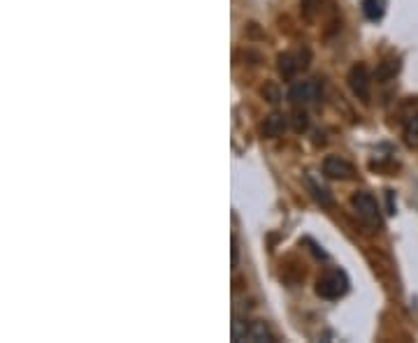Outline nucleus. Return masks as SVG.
<instances>
[{
  "mask_svg": "<svg viewBox=\"0 0 418 343\" xmlns=\"http://www.w3.org/2000/svg\"><path fill=\"white\" fill-rule=\"evenodd\" d=\"M349 293V279L342 269H328L316 281V295L323 299H340Z\"/></svg>",
  "mask_w": 418,
  "mask_h": 343,
  "instance_id": "obj_1",
  "label": "nucleus"
},
{
  "mask_svg": "<svg viewBox=\"0 0 418 343\" xmlns=\"http://www.w3.org/2000/svg\"><path fill=\"white\" fill-rule=\"evenodd\" d=\"M233 339L235 341H251V343H275V334L265 323H233Z\"/></svg>",
  "mask_w": 418,
  "mask_h": 343,
  "instance_id": "obj_2",
  "label": "nucleus"
},
{
  "mask_svg": "<svg viewBox=\"0 0 418 343\" xmlns=\"http://www.w3.org/2000/svg\"><path fill=\"white\" fill-rule=\"evenodd\" d=\"M351 204H353V209H356V214H358L360 221L367 223V225H370V228H374V230L381 228L379 204H377V200H374V197H372L370 193H356V195H353Z\"/></svg>",
  "mask_w": 418,
  "mask_h": 343,
  "instance_id": "obj_3",
  "label": "nucleus"
},
{
  "mask_svg": "<svg viewBox=\"0 0 418 343\" xmlns=\"http://www.w3.org/2000/svg\"><path fill=\"white\" fill-rule=\"evenodd\" d=\"M321 84L316 79H307V82H295L291 89H288V100L293 105H314V102L321 100Z\"/></svg>",
  "mask_w": 418,
  "mask_h": 343,
  "instance_id": "obj_4",
  "label": "nucleus"
},
{
  "mask_svg": "<svg viewBox=\"0 0 418 343\" xmlns=\"http://www.w3.org/2000/svg\"><path fill=\"white\" fill-rule=\"evenodd\" d=\"M349 86L353 91V96H358L363 102L370 100V89H372V79H370V70L363 63H356L349 70Z\"/></svg>",
  "mask_w": 418,
  "mask_h": 343,
  "instance_id": "obj_5",
  "label": "nucleus"
},
{
  "mask_svg": "<svg viewBox=\"0 0 418 343\" xmlns=\"http://www.w3.org/2000/svg\"><path fill=\"white\" fill-rule=\"evenodd\" d=\"M307 61H309V51L307 49L305 51H298V54H293V51H288V54H281L279 56V63H277L279 75L284 77V79H293L300 70L307 68Z\"/></svg>",
  "mask_w": 418,
  "mask_h": 343,
  "instance_id": "obj_6",
  "label": "nucleus"
},
{
  "mask_svg": "<svg viewBox=\"0 0 418 343\" xmlns=\"http://www.w3.org/2000/svg\"><path fill=\"white\" fill-rule=\"evenodd\" d=\"M323 174H326L328 179H335V181H347L356 174V170H353V165L347 163L344 158L328 156L326 160H323Z\"/></svg>",
  "mask_w": 418,
  "mask_h": 343,
  "instance_id": "obj_7",
  "label": "nucleus"
},
{
  "mask_svg": "<svg viewBox=\"0 0 418 343\" xmlns=\"http://www.w3.org/2000/svg\"><path fill=\"white\" fill-rule=\"evenodd\" d=\"M286 116H281V114H272L268 116V119L263 121V126H261V133L265 137H281L286 133Z\"/></svg>",
  "mask_w": 418,
  "mask_h": 343,
  "instance_id": "obj_8",
  "label": "nucleus"
},
{
  "mask_svg": "<svg viewBox=\"0 0 418 343\" xmlns=\"http://www.w3.org/2000/svg\"><path fill=\"white\" fill-rule=\"evenodd\" d=\"M360 7H363V14L370 21H379L386 14V0H363Z\"/></svg>",
  "mask_w": 418,
  "mask_h": 343,
  "instance_id": "obj_9",
  "label": "nucleus"
},
{
  "mask_svg": "<svg viewBox=\"0 0 418 343\" xmlns=\"http://www.w3.org/2000/svg\"><path fill=\"white\" fill-rule=\"evenodd\" d=\"M405 142H407V147L418 149V112L409 116L405 123Z\"/></svg>",
  "mask_w": 418,
  "mask_h": 343,
  "instance_id": "obj_10",
  "label": "nucleus"
},
{
  "mask_svg": "<svg viewBox=\"0 0 418 343\" xmlns=\"http://www.w3.org/2000/svg\"><path fill=\"white\" fill-rule=\"evenodd\" d=\"M400 70V63L398 61H384L379 63V70H377V79L379 82H386V79L395 77V72Z\"/></svg>",
  "mask_w": 418,
  "mask_h": 343,
  "instance_id": "obj_11",
  "label": "nucleus"
},
{
  "mask_svg": "<svg viewBox=\"0 0 418 343\" xmlns=\"http://www.w3.org/2000/svg\"><path fill=\"white\" fill-rule=\"evenodd\" d=\"M307 128H309L307 114L300 112V109H295V112H293V130H295V133H305Z\"/></svg>",
  "mask_w": 418,
  "mask_h": 343,
  "instance_id": "obj_12",
  "label": "nucleus"
},
{
  "mask_svg": "<svg viewBox=\"0 0 418 343\" xmlns=\"http://www.w3.org/2000/svg\"><path fill=\"white\" fill-rule=\"evenodd\" d=\"M309 186L314 188V193H316V200H319V202H323V204H330V197H328V191H326V188H319V186L314 184L312 179H309Z\"/></svg>",
  "mask_w": 418,
  "mask_h": 343,
  "instance_id": "obj_13",
  "label": "nucleus"
},
{
  "mask_svg": "<svg viewBox=\"0 0 418 343\" xmlns=\"http://www.w3.org/2000/svg\"><path fill=\"white\" fill-rule=\"evenodd\" d=\"M263 96L268 98V100L272 102V105H277V102H279V91H277V89H275V86H272V84H268V86H265V89H263Z\"/></svg>",
  "mask_w": 418,
  "mask_h": 343,
  "instance_id": "obj_14",
  "label": "nucleus"
}]
</instances>
